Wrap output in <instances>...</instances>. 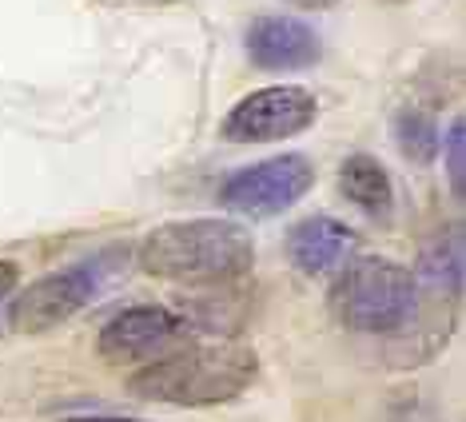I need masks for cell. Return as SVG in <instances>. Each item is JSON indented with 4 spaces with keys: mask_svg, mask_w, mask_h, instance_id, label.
I'll use <instances>...</instances> for the list:
<instances>
[{
    "mask_svg": "<svg viewBox=\"0 0 466 422\" xmlns=\"http://www.w3.org/2000/svg\"><path fill=\"white\" fill-rule=\"evenodd\" d=\"M259 355L243 343H192L156 355L128 378V390L144 403L167 407H219L256 383Z\"/></svg>",
    "mask_w": 466,
    "mask_h": 422,
    "instance_id": "obj_1",
    "label": "cell"
},
{
    "mask_svg": "<svg viewBox=\"0 0 466 422\" xmlns=\"http://www.w3.org/2000/svg\"><path fill=\"white\" fill-rule=\"evenodd\" d=\"M256 263V244L231 219H179L147 231L140 244V267L156 279L216 287L248 276Z\"/></svg>",
    "mask_w": 466,
    "mask_h": 422,
    "instance_id": "obj_2",
    "label": "cell"
},
{
    "mask_svg": "<svg viewBox=\"0 0 466 422\" xmlns=\"http://www.w3.org/2000/svg\"><path fill=\"white\" fill-rule=\"evenodd\" d=\"M415 291H419L415 271H407L402 263L383 256H359L351 263H343V276H339L331 291V303H335V315L351 331L390 335L410 323Z\"/></svg>",
    "mask_w": 466,
    "mask_h": 422,
    "instance_id": "obj_3",
    "label": "cell"
},
{
    "mask_svg": "<svg viewBox=\"0 0 466 422\" xmlns=\"http://www.w3.org/2000/svg\"><path fill=\"white\" fill-rule=\"evenodd\" d=\"M315 184V167L307 156H271L251 167H239L236 176L224 179L219 187V207L236 216L268 219L288 211L295 199H303Z\"/></svg>",
    "mask_w": 466,
    "mask_h": 422,
    "instance_id": "obj_4",
    "label": "cell"
},
{
    "mask_svg": "<svg viewBox=\"0 0 466 422\" xmlns=\"http://www.w3.org/2000/svg\"><path fill=\"white\" fill-rule=\"evenodd\" d=\"M104 276H108V271H104L100 259L52 271V276L28 283V291H20V299L13 303V311H8V323H13L16 335H45L88 307L92 295L100 291Z\"/></svg>",
    "mask_w": 466,
    "mask_h": 422,
    "instance_id": "obj_5",
    "label": "cell"
},
{
    "mask_svg": "<svg viewBox=\"0 0 466 422\" xmlns=\"http://www.w3.org/2000/svg\"><path fill=\"white\" fill-rule=\"evenodd\" d=\"M319 104L307 88L283 84V88H259L243 96L224 120V136L236 144H268V140H288L315 124Z\"/></svg>",
    "mask_w": 466,
    "mask_h": 422,
    "instance_id": "obj_6",
    "label": "cell"
},
{
    "mask_svg": "<svg viewBox=\"0 0 466 422\" xmlns=\"http://www.w3.org/2000/svg\"><path fill=\"white\" fill-rule=\"evenodd\" d=\"M187 315H176L167 307H156V303H144V307H128L116 319L104 323L100 331V355L116 367H132V363H147V358L164 355L179 335L187 331Z\"/></svg>",
    "mask_w": 466,
    "mask_h": 422,
    "instance_id": "obj_7",
    "label": "cell"
},
{
    "mask_svg": "<svg viewBox=\"0 0 466 422\" xmlns=\"http://www.w3.org/2000/svg\"><path fill=\"white\" fill-rule=\"evenodd\" d=\"M248 56L263 72H295V68H311L323 56V40L303 20L259 16L248 28Z\"/></svg>",
    "mask_w": 466,
    "mask_h": 422,
    "instance_id": "obj_8",
    "label": "cell"
},
{
    "mask_svg": "<svg viewBox=\"0 0 466 422\" xmlns=\"http://www.w3.org/2000/svg\"><path fill=\"white\" fill-rule=\"evenodd\" d=\"M355 247V231L331 216H311L291 227L288 256L303 276H323V271L343 267V259Z\"/></svg>",
    "mask_w": 466,
    "mask_h": 422,
    "instance_id": "obj_9",
    "label": "cell"
},
{
    "mask_svg": "<svg viewBox=\"0 0 466 422\" xmlns=\"http://www.w3.org/2000/svg\"><path fill=\"white\" fill-rule=\"evenodd\" d=\"M339 187L351 199L355 207H363L367 216L387 219L390 207H395V187H390L387 167L375 160V156H351L339 172Z\"/></svg>",
    "mask_w": 466,
    "mask_h": 422,
    "instance_id": "obj_10",
    "label": "cell"
},
{
    "mask_svg": "<svg viewBox=\"0 0 466 422\" xmlns=\"http://www.w3.org/2000/svg\"><path fill=\"white\" fill-rule=\"evenodd\" d=\"M415 279H422L431 291H447L451 299H459L462 291V224H447L439 236L427 239L419 256Z\"/></svg>",
    "mask_w": 466,
    "mask_h": 422,
    "instance_id": "obj_11",
    "label": "cell"
},
{
    "mask_svg": "<svg viewBox=\"0 0 466 422\" xmlns=\"http://www.w3.org/2000/svg\"><path fill=\"white\" fill-rule=\"evenodd\" d=\"M395 140L402 147V156L415 164H427L434 160V152H439V128H434L431 112L422 108H402L395 116Z\"/></svg>",
    "mask_w": 466,
    "mask_h": 422,
    "instance_id": "obj_12",
    "label": "cell"
},
{
    "mask_svg": "<svg viewBox=\"0 0 466 422\" xmlns=\"http://www.w3.org/2000/svg\"><path fill=\"white\" fill-rule=\"evenodd\" d=\"M442 160H447V179H451V192L466 196V124L462 116H454L451 128H447V144H442Z\"/></svg>",
    "mask_w": 466,
    "mask_h": 422,
    "instance_id": "obj_13",
    "label": "cell"
},
{
    "mask_svg": "<svg viewBox=\"0 0 466 422\" xmlns=\"http://www.w3.org/2000/svg\"><path fill=\"white\" fill-rule=\"evenodd\" d=\"M16 287V263H0V299Z\"/></svg>",
    "mask_w": 466,
    "mask_h": 422,
    "instance_id": "obj_14",
    "label": "cell"
},
{
    "mask_svg": "<svg viewBox=\"0 0 466 422\" xmlns=\"http://www.w3.org/2000/svg\"><path fill=\"white\" fill-rule=\"evenodd\" d=\"M288 5H295V8H331V5H339V0H288Z\"/></svg>",
    "mask_w": 466,
    "mask_h": 422,
    "instance_id": "obj_15",
    "label": "cell"
},
{
    "mask_svg": "<svg viewBox=\"0 0 466 422\" xmlns=\"http://www.w3.org/2000/svg\"><path fill=\"white\" fill-rule=\"evenodd\" d=\"M68 422H144V418H68Z\"/></svg>",
    "mask_w": 466,
    "mask_h": 422,
    "instance_id": "obj_16",
    "label": "cell"
}]
</instances>
